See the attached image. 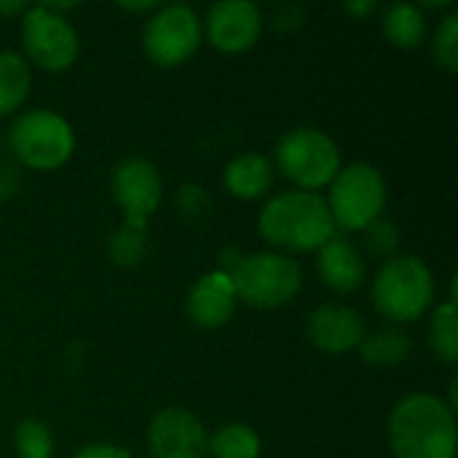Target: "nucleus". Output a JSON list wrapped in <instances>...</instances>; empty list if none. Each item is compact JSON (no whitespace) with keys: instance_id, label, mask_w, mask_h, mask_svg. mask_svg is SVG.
<instances>
[{"instance_id":"6","label":"nucleus","mask_w":458,"mask_h":458,"mask_svg":"<svg viewBox=\"0 0 458 458\" xmlns=\"http://www.w3.org/2000/svg\"><path fill=\"white\" fill-rule=\"evenodd\" d=\"M8 145L19 164L35 172H51L70 161L75 134L62 115L51 110H27L13 121Z\"/></svg>"},{"instance_id":"31","label":"nucleus","mask_w":458,"mask_h":458,"mask_svg":"<svg viewBox=\"0 0 458 458\" xmlns=\"http://www.w3.org/2000/svg\"><path fill=\"white\" fill-rule=\"evenodd\" d=\"M21 11H27V5L24 3H0V13H21Z\"/></svg>"},{"instance_id":"3","label":"nucleus","mask_w":458,"mask_h":458,"mask_svg":"<svg viewBox=\"0 0 458 458\" xmlns=\"http://www.w3.org/2000/svg\"><path fill=\"white\" fill-rule=\"evenodd\" d=\"M435 301V279L429 266L416 255L386 260L373 279V303L392 325L416 322Z\"/></svg>"},{"instance_id":"22","label":"nucleus","mask_w":458,"mask_h":458,"mask_svg":"<svg viewBox=\"0 0 458 458\" xmlns=\"http://www.w3.org/2000/svg\"><path fill=\"white\" fill-rule=\"evenodd\" d=\"M145 252H148V225L123 220V225L115 228L113 236L107 239V255L121 268L140 266L145 260Z\"/></svg>"},{"instance_id":"9","label":"nucleus","mask_w":458,"mask_h":458,"mask_svg":"<svg viewBox=\"0 0 458 458\" xmlns=\"http://www.w3.org/2000/svg\"><path fill=\"white\" fill-rule=\"evenodd\" d=\"M21 43H24L30 62L51 72H62L72 67L81 51L75 27L64 16L48 11L43 3L24 11Z\"/></svg>"},{"instance_id":"20","label":"nucleus","mask_w":458,"mask_h":458,"mask_svg":"<svg viewBox=\"0 0 458 458\" xmlns=\"http://www.w3.org/2000/svg\"><path fill=\"white\" fill-rule=\"evenodd\" d=\"M207 454L212 458H258L260 437L247 424H225L207 440Z\"/></svg>"},{"instance_id":"13","label":"nucleus","mask_w":458,"mask_h":458,"mask_svg":"<svg viewBox=\"0 0 458 458\" xmlns=\"http://www.w3.org/2000/svg\"><path fill=\"white\" fill-rule=\"evenodd\" d=\"M309 341L327 354H346L360 349L362 338L368 335V325L362 314L344 303H322L309 314L306 322Z\"/></svg>"},{"instance_id":"17","label":"nucleus","mask_w":458,"mask_h":458,"mask_svg":"<svg viewBox=\"0 0 458 458\" xmlns=\"http://www.w3.org/2000/svg\"><path fill=\"white\" fill-rule=\"evenodd\" d=\"M411 349H413L411 335L397 325L368 333L360 344L362 360L373 368H400L411 357Z\"/></svg>"},{"instance_id":"29","label":"nucleus","mask_w":458,"mask_h":458,"mask_svg":"<svg viewBox=\"0 0 458 458\" xmlns=\"http://www.w3.org/2000/svg\"><path fill=\"white\" fill-rule=\"evenodd\" d=\"M344 8H346L352 16H368V13H373L378 5H376L373 0H362V3H346Z\"/></svg>"},{"instance_id":"1","label":"nucleus","mask_w":458,"mask_h":458,"mask_svg":"<svg viewBox=\"0 0 458 458\" xmlns=\"http://www.w3.org/2000/svg\"><path fill=\"white\" fill-rule=\"evenodd\" d=\"M389 445L397 458H456V416L437 394H408L389 416Z\"/></svg>"},{"instance_id":"30","label":"nucleus","mask_w":458,"mask_h":458,"mask_svg":"<svg viewBox=\"0 0 458 458\" xmlns=\"http://www.w3.org/2000/svg\"><path fill=\"white\" fill-rule=\"evenodd\" d=\"M121 8L142 13V11H158V3H121Z\"/></svg>"},{"instance_id":"19","label":"nucleus","mask_w":458,"mask_h":458,"mask_svg":"<svg viewBox=\"0 0 458 458\" xmlns=\"http://www.w3.org/2000/svg\"><path fill=\"white\" fill-rule=\"evenodd\" d=\"M384 32L397 48H419L427 35V16L416 3H392L384 13Z\"/></svg>"},{"instance_id":"4","label":"nucleus","mask_w":458,"mask_h":458,"mask_svg":"<svg viewBox=\"0 0 458 458\" xmlns=\"http://www.w3.org/2000/svg\"><path fill=\"white\" fill-rule=\"evenodd\" d=\"M236 298L255 309L287 306L301 293V266L284 252H252L242 255L231 274Z\"/></svg>"},{"instance_id":"5","label":"nucleus","mask_w":458,"mask_h":458,"mask_svg":"<svg viewBox=\"0 0 458 458\" xmlns=\"http://www.w3.org/2000/svg\"><path fill=\"white\" fill-rule=\"evenodd\" d=\"M327 209L338 228L365 231L381 220L386 207V182L373 164L357 161L344 166L330 182Z\"/></svg>"},{"instance_id":"23","label":"nucleus","mask_w":458,"mask_h":458,"mask_svg":"<svg viewBox=\"0 0 458 458\" xmlns=\"http://www.w3.org/2000/svg\"><path fill=\"white\" fill-rule=\"evenodd\" d=\"M16 456L19 458H51L54 456V440L51 432L43 421L38 419H24L16 427Z\"/></svg>"},{"instance_id":"2","label":"nucleus","mask_w":458,"mask_h":458,"mask_svg":"<svg viewBox=\"0 0 458 458\" xmlns=\"http://www.w3.org/2000/svg\"><path fill=\"white\" fill-rule=\"evenodd\" d=\"M260 236L287 252H311L335 236L327 201L311 191H284L266 201L258 217Z\"/></svg>"},{"instance_id":"21","label":"nucleus","mask_w":458,"mask_h":458,"mask_svg":"<svg viewBox=\"0 0 458 458\" xmlns=\"http://www.w3.org/2000/svg\"><path fill=\"white\" fill-rule=\"evenodd\" d=\"M429 346L445 365H456L458 360V314L456 303L445 301L435 309L429 322Z\"/></svg>"},{"instance_id":"14","label":"nucleus","mask_w":458,"mask_h":458,"mask_svg":"<svg viewBox=\"0 0 458 458\" xmlns=\"http://www.w3.org/2000/svg\"><path fill=\"white\" fill-rule=\"evenodd\" d=\"M236 290L228 274L209 271L188 293V317L201 330L223 327L236 311Z\"/></svg>"},{"instance_id":"24","label":"nucleus","mask_w":458,"mask_h":458,"mask_svg":"<svg viewBox=\"0 0 458 458\" xmlns=\"http://www.w3.org/2000/svg\"><path fill=\"white\" fill-rule=\"evenodd\" d=\"M432 54H435V59H437V64H440V67H445L448 72H456L458 70V13L456 11H451V13L440 21L437 32H435V38H432Z\"/></svg>"},{"instance_id":"15","label":"nucleus","mask_w":458,"mask_h":458,"mask_svg":"<svg viewBox=\"0 0 458 458\" xmlns=\"http://www.w3.org/2000/svg\"><path fill=\"white\" fill-rule=\"evenodd\" d=\"M317 271L327 290L333 293H354L365 282V260L357 247L341 236H333L317 250Z\"/></svg>"},{"instance_id":"11","label":"nucleus","mask_w":458,"mask_h":458,"mask_svg":"<svg viewBox=\"0 0 458 458\" xmlns=\"http://www.w3.org/2000/svg\"><path fill=\"white\" fill-rule=\"evenodd\" d=\"M207 440L204 424L182 408L156 413L148 427V448L153 458H204Z\"/></svg>"},{"instance_id":"10","label":"nucleus","mask_w":458,"mask_h":458,"mask_svg":"<svg viewBox=\"0 0 458 458\" xmlns=\"http://www.w3.org/2000/svg\"><path fill=\"white\" fill-rule=\"evenodd\" d=\"M110 191L113 199L118 201V207L126 215V223H137V225H148L150 215L158 209L161 204V177L158 169L145 161V158H123L110 177Z\"/></svg>"},{"instance_id":"8","label":"nucleus","mask_w":458,"mask_h":458,"mask_svg":"<svg viewBox=\"0 0 458 458\" xmlns=\"http://www.w3.org/2000/svg\"><path fill=\"white\" fill-rule=\"evenodd\" d=\"M145 54L158 67H177L188 62L201 46V21L191 5H158L145 24Z\"/></svg>"},{"instance_id":"16","label":"nucleus","mask_w":458,"mask_h":458,"mask_svg":"<svg viewBox=\"0 0 458 458\" xmlns=\"http://www.w3.org/2000/svg\"><path fill=\"white\" fill-rule=\"evenodd\" d=\"M223 182L233 199L252 201V199H260L268 193V188L274 182V166L260 153H239L236 158L228 161V166L223 172Z\"/></svg>"},{"instance_id":"25","label":"nucleus","mask_w":458,"mask_h":458,"mask_svg":"<svg viewBox=\"0 0 458 458\" xmlns=\"http://www.w3.org/2000/svg\"><path fill=\"white\" fill-rule=\"evenodd\" d=\"M365 244L373 255L392 260L397 258V250H400V231L389 220H376L370 228H365Z\"/></svg>"},{"instance_id":"28","label":"nucleus","mask_w":458,"mask_h":458,"mask_svg":"<svg viewBox=\"0 0 458 458\" xmlns=\"http://www.w3.org/2000/svg\"><path fill=\"white\" fill-rule=\"evenodd\" d=\"M21 188V172L13 164H0V201H8Z\"/></svg>"},{"instance_id":"26","label":"nucleus","mask_w":458,"mask_h":458,"mask_svg":"<svg viewBox=\"0 0 458 458\" xmlns=\"http://www.w3.org/2000/svg\"><path fill=\"white\" fill-rule=\"evenodd\" d=\"M174 207L185 220H201L212 212V199L201 185H182L174 193Z\"/></svg>"},{"instance_id":"18","label":"nucleus","mask_w":458,"mask_h":458,"mask_svg":"<svg viewBox=\"0 0 458 458\" xmlns=\"http://www.w3.org/2000/svg\"><path fill=\"white\" fill-rule=\"evenodd\" d=\"M32 86V70L30 62L16 51H0V118L16 113Z\"/></svg>"},{"instance_id":"7","label":"nucleus","mask_w":458,"mask_h":458,"mask_svg":"<svg viewBox=\"0 0 458 458\" xmlns=\"http://www.w3.org/2000/svg\"><path fill=\"white\" fill-rule=\"evenodd\" d=\"M276 166L290 182L298 185V191L317 193L341 172V150L330 140V134L301 126L279 140Z\"/></svg>"},{"instance_id":"12","label":"nucleus","mask_w":458,"mask_h":458,"mask_svg":"<svg viewBox=\"0 0 458 458\" xmlns=\"http://www.w3.org/2000/svg\"><path fill=\"white\" fill-rule=\"evenodd\" d=\"M263 32V13L250 0H223L207 13V38L223 54L250 51Z\"/></svg>"},{"instance_id":"27","label":"nucleus","mask_w":458,"mask_h":458,"mask_svg":"<svg viewBox=\"0 0 458 458\" xmlns=\"http://www.w3.org/2000/svg\"><path fill=\"white\" fill-rule=\"evenodd\" d=\"M72 458H134L129 448L123 445H113V443H89L83 448L75 451Z\"/></svg>"}]
</instances>
